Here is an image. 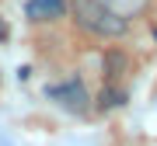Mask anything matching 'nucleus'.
<instances>
[{"label": "nucleus", "mask_w": 157, "mask_h": 146, "mask_svg": "<svg viewBox=\"0 0 157 146\" xmlns=\"http://www.w3.org/2000/svg\"><path fill=\"white\" fill-rule=\"evenodd\" d=\"M25 11H28L32 21H52V17H63L67 0H28Z\"/></svg>", "instance_id": "obj_3"}, {"label": "nucleus", "mask_w": 157, "mask_h": 146, "mask_svg": "<svg viewBox=\"0 0 157 146\" xmlns=\"http://www.w3.org/2000/svg\"><path fill=\"white\" fill-rule=\"evenodd\" d=\"M49 94L56 97V101H63L70 111H77V115L87 111V94H84V87H80L77 80H73V84H63V87H52Z\"/></svg>", "instance_id": "obj_2"}, {"label": "nucleus", "mask_w": 157, "mask_h": 146, "mask_svg": "<svg viewBox=\"0 0 157 146\" xmlns=\"http://www.w3.org/2000/svg\"><path fill=\"white\" fill-rule=\"evenodd\" d=\"M73 14H77L80 28H87L98 38H115L126 31V17L115 14L112 7H105L101 0H73Z\"/></svg>", "instance_id": "obj_1"}, {"label": "nucleus", "mask_w": 157, "mask_h": 146, "mask_svg": "<svg viewBox=\"0 0 157 146\" xmlns=\"http://www.w3.org/2000/svg\"><path fill=\"white\" fill-rule=\"evenodd\" d=\"M126 66V56H119V52H108V59H105V73H108V80H115L119 73H122Z\"/></svg>", "instance_id": "obj_5"}, {"label": "nucleus", "mask_w": 157, "mask_h": 146, "mask_svg": "<svg viewBox=\"0 0 157 146\" xmlns=\"http://www.w3.org/2000/svg\"><path fill=\"white\" fill-rule=\"evenodd\" d=\"M122 101H126L122 87H105L101 90V108H112V104H122Z\"/></svg>", "instance_id": "obj_4"}]
</instances>
